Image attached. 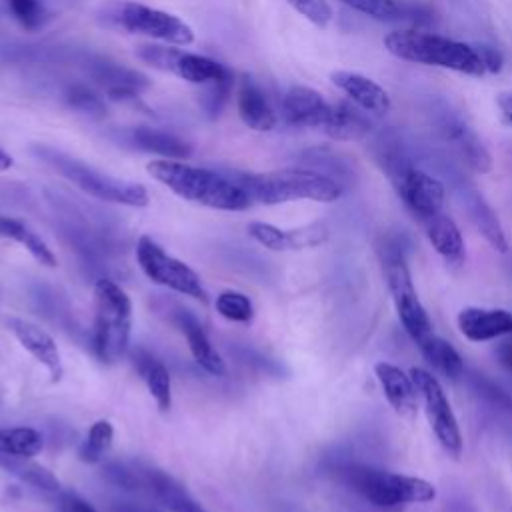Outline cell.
<instances>
[{
    "mask_svg": "<svg viewBox=\"0 0 512 512\" xmlns=\"http://www.w3.org/2000/svg\"><path fill=\"white\" fill-rule=\"evenodd\" d=\"M146 170L176 196L206 208L240 212L252 204L250 196L236 180L208 168L162 158L152 160Z\"/></svg>",
    "mask_w": 512,
    "mask_h": 512,
    "instance_id": "1",
    "label": "cell"
},
{
    "mask_svg": "<svg viewBox=\"0 0 512 512\" xmlns=\"http://www.w3.org/2000/svg\"><path fill=\"white\" fill-rule=\"evenodd\" d=\"M252 202L274 206L294 200L336 202L342 186L332 176L310 168H278L270 172H248L234 178Z\"/></svg>",
    "mask_w": 512,
    "mask_h": 512,
    "instance_id": "2",
    "label": "cell"
},
{
    "mask_svg": "<svg viewBox=\"0 0 512 512\" xmlns=\"http://www.w3.org/2000/svg\"><path fill=\"white\" fill-rule=\"evenodd\" d=\"M384 46L392 56L412 64L436 66L468 76L486 74L478 44L420 30H394L384 36Z\"/></svg>",
    "mask_w": 512,
    "mask_h": 512,
    "instance_id": "3",
    "label": "cell"
},
{
    "mask_svg": "<svg viewBox=\"0 0 512 512\" xmlns=\"http://www.w3.org/2000/svg\"><path fill=\"white\" fill-rule=\"evenodd\" d=\"M32 152L52 166L58 174H62L66 180H70L74 186H78L88 196H94L102 202L132 206V208H144L148 206V190L138 182H126L120 178H114L110 174H104L96 170L94 166L80 162L78 158H72L52 146H32Z\"/></svg>",
    "mask_w": 512,
    "mask_h": 512,
    "instance_id": "4",
    "label": "cell"
},
{
    "mask_svg": "<svg viewBox=\"0 0 512 512\" xmlns=\"http://www.w3.org/2000/svg\"><path fill=\"white\" fill-rule=\"evenodd\" d=\"M342 480L368 504L386 510L406 504H426L436 498L432 482L372 466H346L342 468Z\"/></svg>",
    "mask_w": 512,
    "mask_h": 512,
    "instance_id": "5",
    "label": "cell"
},
{
    "mask_svg": "<svg viewBox=\"0 0 512 512\" xmlns=\"http://www.w3.org/2000/svg\"><path fill=\"white\" fill-rule=\"evenodd\" d=\"M98 18L110 28L148 36L162 44L188 46L194 42V30L182 18L134 0H106L98 8Z\"/></svg>",
    "mask_w": 512,
    "mask_h": 512,
    "instance_id": "6",
    "label": "cell"
},
{
    "mask_svg": "<svg viewBox=\"0 0 512 512\" xmlns=\"http://www.w3.org/2000/svg\"><path fill=\"white\" fill-rule=\"evenodd\" d=\"M132 330V302L112 280L94 286V352L100 362L114 364L124 356Z\"/></svg>",
    "mask_w": 512,
    "mask_h": 512,
    "instance_id": "7",
    "label": "cell"
},
{
    "mask_svg": "<svg viewBox=\"0 0 512 512\" xmlns=\"http://www.w3.org/2000/svg\"><path fill=\"white\" fill-rule=\"evenodd\" d=\"M384 274H386V282H388V288L392 294V302H394L398 320L402 322L404 330L418 346L430 334H434V330H432V322L418 298V292L414 288V282H412V276H410V270H408V264H406L402 252L386 250Z\"/></svg>",
    "mask_w": 512,
    "mask_h": 512,
    "instance_id": "8",
    "label": "cell"
},
{
    "mask_svg": "<svg viewBox=\"0 0 512 512\" xmlns=\"http://www.w3.org/2000/svg\"><path fill=\"white\" fill-rule=\"evenodd\" d=\"M136 260L148 280L170 288L178 294L190 296L200 302H208V294L200 276L182 260L170 256L150 236H140L136 242Z\"/></svg>",
    "mask_w": 512,
    "mask_h": 512,
    "instance_id": "9",
    "label": "cell"
},
{
    "mask_svg": "<svg viewBox=\"0 0 512 512\" xmlns=\"http://www.w3.org/2000/svg\"><path fill=\"white\" fill-rule=\"evenodd\" d=\"M410 376L418 388L420 400L424 404V414L428 418V424H430L438 444L442 446V450L448 456L460 458L462 434H460L456 414L452 410V404H450L442 384L438 382L436 376H432V372H428L424 368H412Z\"/></svg>",
    "mask_w": 512,
    "mask_h": 512,
    "instance_id": "10",
    "label": "cell"
},
{
    "mask_svg": "<svg viewBox=\"0 0 512 512\" xmlns=\"http://www.w3.org/2000/svg\"><path fill=\"white\" fill-rule=\"evenodd\" d=\"M136 56L152 68L172 72L174 76L198 86L216 82L230 72L224 64L208 56L186 52L172 44H142L136 48Z\"/></svg>",
    "mask_w": 512,
    "mask_h": 512,
    "instance_id": "11",
    "label": "cell"
},
{
    "mask_svg": "<svg viewBox=\"0 0 512 512\" xmlns=\"http://www.w3.org/2000/svg\"><path fill=\"white\" fill-rule=\"evenodd\" d=\"M392 180L402 202L418 218V222L442 212L446 190L436 176L412 164H396L392 170Z\"/></svg>",
    "mask_w": 512,
    "mask_h": 512,
    "instance_id": "12",
    "label": "cell"
},
{
    "mask_svg": "<svg viewBox=\"0 0 512 512\" xmlns=\"http://www.w3.org/2000/svg\"><path fill=\"white\" fill-rule=\"evenodd\" d=\"M436 124L442 138L454 146V150L468 164V168L480 174L490 172L492 156L488 148L482 144V140L478 138V134L472 130V126L466 124V120H462L458 114L450 110H444L438 116Z\"/></svg>",
    "mask_w": 512,
    "mask_h": 512,
    "instance_id": "13",
    "label": "cell"
},
{
    "mask_svg": "<svg viewBox=\"0 0 512 512\" xmlns=\"http://www.w3.org/2000/svg\"><path fill=\"white\" fill-rule=\"evenodd\" d=\"M248 234L268 250L288 252V250H304L314 248L328 238V228L322 222H312L300 228H278L268 222H250Z\"/></svg>",
    "mask_w": 512,
    "mask_h": 512,
    "instance_id": "14",
    "label": "cell"
},
{
    "mask_svg": "<svg viewBox=\"0 0 512 512\" xmlns=\"http://www.w3.org/2000/svg\"><path fill=\"white\" fill-rule=\"evenodd\" d=\"M8 328L16 336L20 346L48 370L50 380L58 382L64 374V366H62V358L54 338L38 324L22 318H10Z\"/></svg>",
    "mask_w": 512,
    "mask_h": 512,
    "instance_id": "15",
    "label": "cell"
},
{
    "mask_svg": "<svg viewBox=\"0 0 512 512\" xmlns=\"http://www.w3.org/2000/svg\"><path fill=\"white\" fill-rule=\"evenodd\" d=\"M332 104L324 96L308 86H292L282 100V118L290 126L318 128L322 130L328 122Z\"/></svg>",
    "mask_w": 512,
    "mask_h": 512,
    "instance_id": "16",
    "label": "cell"
},
{
    "mask_svg": "<svg viewBox=\"0 0 512 512\" xmlns=\"http://www.w3.org/2000/svg\"><path fill=\"white\" fill-rule=\"evenodd\" d=\"M374 374L392 410L398 416L412 420L418 414L420 394L410 372H404L400 366L392 362H378L374 364Z\"/></svg>",
    "mask_w": 512,
    "mask_h": 512,
    "instance_id": "17",
    "label": "cell"
},
{
    "mask_svg": "<svg viewBox=\"0 0 512 512\" xmlns=\"http://www.w3.org/2000/svg\"><path fill=\"white\" fill-rule=\"evenodd\" d=\"M90 76L98 86H102L110 100H134L144 88L150 86L142 72L102 58L90 64Z\"/></svg>",
    "mask_w": 512,
    "mask_h": 512,
    "instance_id": "18",
    "label": "cell"
},
{
    "mask_svg": "<svg viewBox=\"0 0 512 512\" xmlns=\"http://www.w3.org/2000/svg\"><path fill=\"white\" fill-rule=\"evenodd\" d=\"M458 330L470 342H488L512 336V312L504 308L468 306L458 314Z\"/></svg>",
    "mask_w": 512,
    "mask_h": 512,
    "instance_id": "19",
    "label": "cell"
},
{
    "mask_svg": "<svg viewBox=\"0 0 512 512\" xmlns=\"http://www.w3.org/2000/svg\"><path fill=\"white\" fill-rule=\"evenodd\" d=\"M330 80L338 90H342L350 98L352 104H356L360 110L368 114L382 116L392 106L388 92L378 82L360 72L336 70L330 74Z\"/></svg>",
    "mask_w": 512,
    "mask_h": 512,
    "instance_id": "20",
    "label": "cell"
},
{
    "mask_svg": "<svg viewBox=\"0 0 512 512\" xmlns=\"http://www.w3.org/2000/svg\"><path fill=\"white\" fill-rule=\"evenodd\" d=\"M236 108L240 120L256 130V132H268L276 126L278 118L274 108L270 106L266 94L262 88L252 80V76L242 74L238 80V90H236Z\"/></svg>",
    "mask_w": 512,
    "mask_h": 512,
    "instance_id": "21",
    "label": "cell"
},
{
    "mask_svg": "<svg viewBox=\"0 0 512 512\" xmlns=\"http://www.w3.org/2000/svg\"><path fill=\"white\" fill-rule=\"evenodd\" d=\"M170 320L186 336L188 348H190L196 364L202 366L206 372H210L214 376H222L226 372V364H224L222 356L216 352V348L212 346V342L208 340V336H206L202 324L198 322V318L190 310L178 308L172 314Z\"/></svg>",
    "mask_w": 512,
    "mask_h": 512,
    "instance_id": "22",
    "label": "cell"
},
{
    "mask_svg": "<svg viewBox=\"0 0 512 512\" xmlns=\"http://www.w3.org/2000/svg\"><path fill=\"white\" fill-rule=\"evenodd\" d=\"M142 484L150 490V494L170 512H206L190 494L188 490L168 476L162 470L146 468L142 474Z\"/></svg>",
    "mask_w": 512,
    "mask_h": 512,
    "instance_id": "23",
    "label": "cell"
},
{
    "mask_svg": "<svg viewBox=\"0 0 512 512\" xmlns=\"http://www.w3.org/2000/svg\"><path fill=\"white\" fill-rule=\"evenodd\" d=\"M420 224H422L424 234H426L428 242L432 244V248L448 264H460L464 260V256H466L464 238L460 234V228L448 214L438 212V214L422 220Z\"/></svg>",
    "mask_w": 512,
    "mask_h": 512,
    "instance_id": "24",
    "label": "cell"
},
{
    "mask_svg": "<svg viewBox=\"0 0 512 512\" xmlns=\"http://www.w3.org/2000/svg\"><path fill=\"white\" fill-rule=\"evenodd\" d=\"M130 140L138 150L162 156L166 160H184L192 154L190 142H186L184 138H180L168 130H160V128H152V126L132 128Z\"/></svg>",
    "mask_w": 512,
    "mask_h": 512,
    "instance_id": "25",
    "label": "cell"
},
{
    "mask_svg": "<svg viewBox=\"0 0 512 512\" xmlns=\"http://www.w3.org/2000/svg\"><path fill=\"white\" fill-rule=\"evenodd\" d=\"M366 114L368 112L360 110L356 104L336 102L332 104L328 122L324 124L322 132L334 140H362L372 128V122Z\"/></svg>",
    "mask_w": 512,
    "mask_h": 512,
    "instance_id": "26",
    "label": "cell"
},
{
    "mask_svg": "<svg viewBox=\"0 0 512 512\" xmlns=\"http://www.w3.org/2000/svg\"><path fill=\"white\" fill-rule=\"evenodd\" d=\"M466 208H468L470 220L474 222L476 230L484 236V240L496 252L504 254L508 250V240H506V234H504V228H502L500 220L496 218V214L488 206V202L478 192H470L466 196Z\"/></svg>",
    "mask_w": 512,
    "mask_h": 512,
    "instance_id": "27",
    "label": "cell"
},
{
    "mask_svg": "<svg viewBox=\"0 0 512 512\" xmlns=\"http://www.w3.org/2000/svg\"><path fill=\"white\" fill-rule=\"evenodd\" d=\"M134 364L140 372V376L144 378L150 396L154 398V402L158 404V408L162 412H166L172 406V384H170V372L166 370V366L156 360L152 354L148 352H138L134 356Z\"/></svg>",
    "mask_w": 512,
    "mask_h": 512,
    "instance_id": "28",
    "label": "cell"
},
{
    "mask_svg": "<svg viewBox=\"0 0 512 512\" xmlns=\"http://www.w3.org/2000/svg\"><path fill=\"white\" fill-rule=\"evenodd\" d=\"M0 236L12 238L14 242L22 244L34 256V260H38L40 264H44L48 268L56 266V256L50 250V246L32 228H28L22 220L0 214Z\"/></svg>",
    "mask_w": 512,
    "mask_h": 512,
    "instance_id": "29",
    "label": "cell"
},
{
    "mask_svg": "<svg viewBox=\"0 0 512 512\" xmlns=\"http://www.w3.org/2000/svg\"><path fill=\"white\" fill-rule=\"evenodd\" d=\"M422 356L446 378L450 380H458L464 372V362L458 354V350L446 342L444 338L436 336V334H430L424 342L418 344Z\"/></svg>",
    "mask_w": 512,
    "mask_h": 512,
    "instance_id": "30",
    "label": "cell"
},
{
    "mask_svg": "<svg viewBox=\"0 0 512 512\" xmlns=\"http://www.w3.org/2000/svg\"><path fill=\"white\" fill-rule=\"evenodd\" d=\"M0 466L34 488L48 490V492H56L60 488V482L56 480V476L52 472H48L44 466L34 464L30 458L0 454Z\"/></svg>",
    "mask_w": 512,
    "mask_h": 512,
    "instance_id": "31",
    "label": "cell"
},
{
    "mask_svg": "<svg viewBox=\"0 0 512 512\" xmlns=\"http://www.w3.org/2000/svg\"><path fill=\"white\" fill-rule=\"evenodd\" d=\"M44 442L38 430L30 426L16 428H0V454L32 458L42 450Z\"/></svg>",
    "mask_w": 512,
    "mask_h": 512,
    "instance_id": "32",
    "label": "cell"
},
{
    "mask_svg": "<svg viewBox=\"0 0 512 512\" xmlns=\"http://www.w3.org/2000/svg\"><path fill=\"white\" fill-rule=\"evenodd\" d=\"M216 312L230 320V322H240V324H250L254 318V306L252 300L236 290H224L216 296Z\"/></svg>",
    "mask_w": 512,
    "mask_h": 512,
    "instance_id": "33",
    "label": "cell"
},
{
    "mask_svg": "<svg viewBox=\"0 0 512 512\" xmlns=\"http://www.w3.org/2000/svg\"><path fill=\"white\" fill-rule=\"evenodd\" d=\"M112 438H114L112 424L108 420H96L90 426L88 436H86V440L80 446V452H78L80 460L88 462V464L98 462L104 456V452L110 448Z\"/></svg>",
    "mask_w": 512,
    "mask_h": 512,
    "instance_id": "34",
    "label": "cell"
},
{
    "mask_svg": "<svg viewBox=\"0 0 512 512\" xmlns=\"http://www.w3.org/2000/svg\"><path fill=\"white\" fill-rule=\"evenodd\" d=\"M4 2L12 18L28 32L42 28L50 18V12L42 0H4Z\"/></svg>",
    "mask_w": 512,
    "mask_h": 512,
    "instance_id": "35",
    "label": "cell"
},
{
    "mask_svg": "<svg viewBox=\"0 0 512 512\" xmlns=\"http://www.w3.org/2000/svg\"><path fill=\"white\" fill-rule=\"evenodd\" d=\"M64 102L68 108L86 114V116H94L100 118L106 114V102L104 98L94 92L92 88L84 86V84H72L66 88L64 92Z\"/></svg>",
    "mask_w": 512,
    "mask_h": 512,
    "instance_id": "36",
    "label": "cell"
},
{
    "mask_svg": "<svg viewBox=\"0 0 512 512\" xmlns=\"http://www.w3.org/2000/svg\"><path fill=\"white\" fill-rule=\"evenodd\" d=\"M232 86H234V74L232 72H228L224 78L204 86V94L200 96V104H202L208 118L214 120V118L220 116V112L224 110V106L230 100Z\"/></svg>",
    "mask_w": 512,
    "mask_h": 512,
    "instance_id": "37",
    "label": "cell"
},
{
    "mask_svg": "<svg viewBox=\"0 0 512 512\" xmlns=\"http://www.w3.org/2000/svg\"><path fill=\"white\" fill-rule=\"evenodd\" d=\"M348 8L380 22H388L400 16V6L396 0H340Z\"/></svg>",
    "mask_w": 512,
    "mask_h": 512,
    "instance_id": "38",
    "label": "cell"
},
{
    "mask_svg": "<svg viewBox=\"0 0 512 512\" xmlns=\"http://www.w3.org/2000/svg\"><path fill=\"white\" fill-rule=\"evenodd\" d=\"M288 4L318 28H326L332 20V6L328 0H288Z\"/></svg>",
    "mask_w": 512,
    "mask_h": 512,
    "instance_id": "39",
    "label": "cell"
},
{
    "mask_svg": "<svg viewBox=\"0 0 512 512\" xmlns=\"http://www.w3.org/2000/svg\"><path fill=\"white\" fill-rule=\"evenodd\" d=\"M104 474L108 476L110 482H114L116 486L126 488V490H134L138 484H142V476L140 474L132 472L130 468H126L124 464H118V462L108 464L104 468Z\"/></svg>",
    "mask_w": 512,
    "mask_h": 512,
    "instance_id": "40",
    "label": "cell"
},
{
    "mask_svg": "<svg viewBox=\"0 0 512 512\" xmlns=\"http://www.w3.org/2000/svg\"><path fill=\"white\" fill-rule=\"evenodd\" d=\"M58 506L62 512H98L90 502H86L76 492H62L58 496Z\"/></svg>",
    "mask_w": 512,
    "mask_h": 512,
    "instance_id": "41",
    "label": "cell"
},
{
    "mask_svg": "<svg viewBox=\"0 0 512 512\" xmlns=\"http://www.w3.org/2000/svg\"><path fill=\"white\" fill-rule=\"evenodd\" d=\"M478 50H480V58L484 62L486 74H498L502 70V66H504L502 54L496 48L486 46V44H478Z\"/></svg>",
    "mask_w": 512,
    "mask_h": 512,
    "instance_id": "42",
    "label": "cell"
},
{
    "mask_svg": "<svg viewBox=\"0 0 512 512\" xmlns=\"http://www.w3.org/2000/svg\"><path fill=\"white\" fill-rule=\"evenodd\" d=\"M496 104H498V110H500V116H502L504 124L512 128V92L498 94Z\"/></svg>",
    "mask_w": 512,
    "mask_h": 512,
    "instance_id": "43",
    "label": "cell"
},
{
    "mask_svg": "<svg viewBox=\"0 0 512 512\" xmlns=\"http://www.w3.org/2000/svg\"><path fill=\"white\" fill-rule=\"evenodd\" d=\"M496 354H498V360H500V364L512 372V340H506V342H502V344L498 346Z\"/></svg>",
    "mask_w": 512,
    "mask_h": 512,
    "instance_id": "44",
    "label": "cell"
},
{
    "mask_svg": "<svg viewBox=\"0 0 512 512\" xmlns=\"http://www.w3.org/2000/svg\"><path fill=\"white\" fill-rule=\"evenodd\" d=\"M12 164H14V160H12V156L0 146V172H4V170H8V168H12Z\"/></svg>",
    "mask_w": 512,
    "mask_h": 512,
    "instance_id": "45",
    "label": "cell"
},
{
    "mask_svg": "<svg viewBox=\"0 0 512 512\" xmlns=\"http://www.w3.org/2000/svg\"><path fill=\"white\" fill-rule=\"evenodd\" d=\"M506 512H512V508H508V510H506Z\"/></svg>",
    "mask_w": 512,
    "mask_h": 512,
    "instance_id": "46",
    "label": "cell"
}]
</instances>
